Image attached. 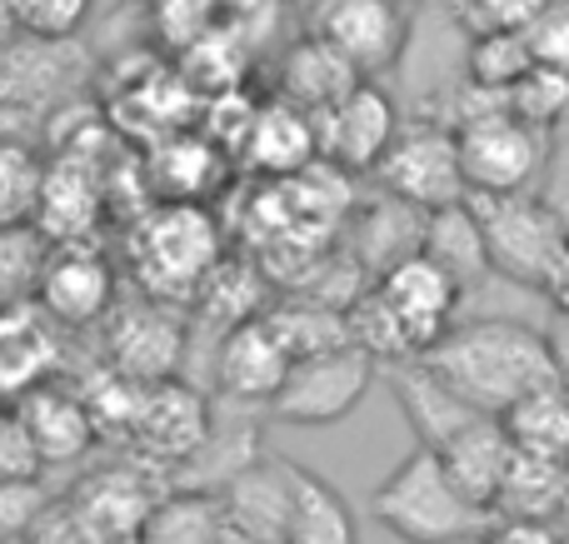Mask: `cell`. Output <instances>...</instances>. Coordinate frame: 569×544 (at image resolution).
<instances>
[{
	"mask_svg": "<svg viewBox=\"0 0 569 544\" xmlns=\"http://www.w3.org/2000/svg\"><path fill=\"white\" fill-rule=\"evenodd\" d=\"M420 360L485 415H505L530 390L565 380V365L555 355V345L545 340V330L515 325V320L450 325Z\"/></svg>",
	"mask_w": 569,
	"mask_h": 544,
	"instance_id": "6da1fadb",
	"label": "cell"
},
{
	"mask_svg": "<svg viewBox=\"0 0 569 544\" xmlns=\"http://www.w3.org/2000/svg\"><path fill=\"white\" fill-rule=\"evenodd\" d=\"M460 300V280L420 250L375 275L345 310V320H350V340L375 360H420L455 325Z\"/></svg>",
	"mask_w": 569,
	"mask_h": 544,
	"instance_id": "7a4b0ae2",
	"label": "cell"
},
{
	"mask_svg": "<svg viewBox=\"0 0 569 544\" xmlns=\"http://www.w3.org/2000/svg\"><path fill=\"white\" fill-rule=\"evenodd\" d=\"M370 515H375V525L390 530L405 544H450L465 535H485L495 525L490 510H480L455 485L445 460L430 445L410 450L380 480V490L370 495Z\"/></svg>",
	"mask_w": 569,
	"mask_h": 544,
	"instance_id": "3957f363",
	"label": "cell"
},
{
	"mask_svg": "<svg viewBox=\"0 0 569 544\" xmlns=\"http://www.w3.org/2000/svg\"><path fill=\"white\" fill-rule=\"evenodd\" d=\"M220 225L200 200H160L150 215L130 230V265L146 295L156 300H186L200 290V280L216 270Z\"/></svg>",
	"mask_w": 569,
	"mask_h": 544,
	"instance_id": "277c9868",
	"label": "cell"
},
{
	"mask_svg": "<svg viewBox=\"0 0 569 544\" xmlns=\"http://www.w3.org/2000/svg\"><path fill=\"white\" fill-rule=\"evenodd\" d=\"M485 230V250H490V270L515 285L545 290L555 260L565 255L569 230L560 225L540 190H515V195H465Z\"/></svg>",
	"mask_w": 569,
	"mask_h": 544,
	"instance_id": "5b68a950",
	"label": "cell"
},
{
	"mask_svg": "<svg viewBox=\"0 0 569 544\" xmlns=\"http://www.w3.org/2000/svg\"><path fill=\"white\" fill-rule=\"evenodd\" d=\"M460 140V170L470 195H515L535 190L550 160V130L520 120L515 110H490L465 125H455Z\"/></svg>",
	"mask_w": 569,
	"mask_h": 544,
	"instance_id": "8992f818",
	"label": "cell"
},
{
	"mask_svg": "<svg viewBox=\"0 0 569 544\" xmlns=\"http://www.w3.org/2000/svg\"><path fill=\"white\" fill-rule=\"evenodd\" d=\"M375 365H380V360L365 345H355V340L290 360V375H284V385L276 390V400H270V415L284 420V425H300V430L340 425L365 400V390H370V380H375Z\"/></svg>",
	"mask_w": 569,
	"mask_h": 544,
	"instance_id": "52a82bcc",
	"label": "cell"
},
{
	"mask_svg": "<svg viewBox=\"0 0 569 544\" xmlns=\"http://www.w3.org/2000/svg\"><path fill=\"white\" fill-rule=\"evenodd\" d=\"M375 175H380V190L410 200L415 210H440L470 195L450 120H400Z\"/></svg>",
	"mask_w": 569,
	"mask_h": 544,
	"instance_id": "ba28073f",
	"label": "cell"
},
{
	"mask_svg": "<svg viewBox=\"0 0 569 544\" xmlns=\"http://www.w3.org/2000/svg\"><path fill=\"white\" fill-rule=\"evenodd\" d=\"M310 36L330 40L365 80H375L410 50V16L405 0H315Z\"/></svg>",
	"mask_w": 569,
	"mask_h": 544,
	"instance_id": "9c48e42d",
	"label": "cell"
},
{
	"mask_svg": "<svg viewBox=\"0 0 569 544\" xmlns=\"http://www.w3.org/2000/svg\"><path fill=\"white\" fill-rule=\"evenodd\" d=\"M395 130H400V110L375 80H360L355 90H345L335 105H325L315 115V135H320V160L365 175L380 165V155L390 150Z\"/></svg>",
	"mask_w": 569,
	"mask_h": 544,
	"instance_id": "30bf717a",
	"label": "cell"
},
{
	"mask_svg": "<svg viewBox=\"0 0 569 544\" xmlns=\"http://www.w3.org/2000/svg\"><path fill=\"white\" fill-rule=\"evenodd\" d=\"M36 305L46 310L56 325H96L116 305V265L96 250H86V240L76 245H50L46 270L36 285Z\"/></svg>",
	"mask_w": 569,
	"mask_h": 544,
	"instance_id": "8fae6325",
	"label": "cell"
},
{
	"mask_svg": "<svg viewBox=\"0 0 569 544\" xmlns=\"http://www.w3.org/2000/svg\"><path fill=\"white\" fill-rule=\"evenodd\" d=\"M290 360L295 355L284 350V340L266 320V310H260V315L226 325L216 350V385L236 405H270L276 390L284 385V375H290Z\"/></svg>",
	"mask_w": 569,
	"mask_h": 544,
	"instance_id": "7c38bea8",
	"label": "cell"
},
{
	"mask_svg": "<svg viewBox=\"0 0 569 544\" xmlns=\"http://www.w3.org/2000/svg\"><path fill=\"white\" fill-rule=\"evenodd\" d=\"M236 155L246 160V170H250V175H260V180L300 175L305 165H315V160H320L315 115H310V110H300V105H290L284 95L260 100Z\"/></svg>",
	"mask_w": 569,
	"mask_h": 544,
	"instance_id": "4fadbf2b",
	"label": "cell"
},
{
	"mask_svg": "<svg viewBox=\"0 0 569 544\" xmlns=\"http://www.w3.org/2000/svg\"><path fill=\"white\" fill-rule=\"evenodd\" d=\"M430 450L445 460L455 485L480 510L495 515V500H500L505 475H510V465H515V440H510V430H505V420L475 415L470 425H460L450 440H440V445H430Z\"/></svg>",
	"mask_w": 569,
	"mask_h": 544,
	"instance_id": "5bb4252c",
	"label": "cell"
},
{
	"mask_svg": "<svg viewBox=\"0 0 569 544\" xmlns=\"http://www.w3.org/2000/svg\"><path fill=\"white\" fill-rule=\"evenodd\" d=\"M56 320L36 300L0 305V400H20L26 390L46 385L60 365Z\"/></svg>",
	"mask_w": 569,
	"mask_h": 544,
	"instance_id": "9a60e30c",
	"label": "cell"
},
{
	"mask_svg": "<svg viewBox=\"0 0 569 544\" xmlns=\"http://www.w3.org/2000/svg\"><path fill=\"white\" fill-rule=\"evenodd\" d=\"M130 435L156 460H190L210 435L206 400L190 385H180L176 375L156 380V385L140 390V410H136V430Z\"/></svg>",
	"mask_w": 569,
	"mask_h": 544,
	"instance_id": "2e32d148",
	"label": "cell"
},
{
	"mask_svg": "<svg viewBox=\"0 0 569 544\" xmlns=\"http://www.w3.org/2000/svg\"><path fill=\"white\" fill-rule=\"evenodd\" d=\"M220 515H226L230 540L284 544V525H290V465L250 460V465L226 485Z\"/></svg>",
	"mask_w": 569,
	"mask_h": 544,
	"instance_id": "e0dca14e",
	"label": "cell"
},
{
	"mask_svg": "<svg viewBox=\"0 0 569 544\" xmlns=\"http://www.w3.org/2000/svg\"><path fill=\"white\" fill-rule=\"evenodd\" d=\"M180 335L176 315H166V305H130L116 315L110 325V365L116 375L136 380V385H156V380H170L176 375V360H180Z\"/></svg>",
	"mask_w": 569,
	"mask_h": 544,
	"instance_id": "ac0fdd59",
	"label": "cell"
},
{
	"mask_svg": "<svg viewBox=\"0 0 569 544\" xmlns=\"http://www.w3.org/2000/svg\"><path fill=\"white\" fill-rule=\"evenodd\" d=\"M350 225H355V250H350V255L370 270V280L385 275L390 265H400L405 255H420L425 210H415L410 200L390 195V190H380L370 205H360V200H355Z\"/></svg>",
	"mask_w": 569,
	"mask_h": 544,
	"instance_id": "d6986e66",
	"label": "cell"
},
{
	"mask_svg": "<svg viewBox=\"0 0 569 544\" xmlns=\"http://www.w3.org/2000/svg\"><path fill=\"white\" fill-rule=\"evenodd\" d=\"M10 405L26 415V425H30V435H36L46 465L80 460L90 450V440L100 435L96 415H90V400L86 395H70V390L50 385V380H46V385H36V390H26V395L10 400Z\"/></svg>",
	"mask_w": 569,
	"mask_h": 544,
	"instance_id": "ffe728a7",
	"label": "cell"
},
{
	"mask_svg": "<svg viewBox=\"0 0 569 544\" xmlns=\"http://www.w3.org/2000/svg\"><path fill=\"white\" fill-rule=\"evenodd\" d=\"M390 390H395V400H400V410L410 415L420 445H440V440H450L460 425H470L475 415H485V410H475L455 385H445L425 360H400V370L390 375Z\"/></svg>",
	"mask_w": 569,
	"mask_h": 544,
	"instance_id": "44dd1931",
	"label": "cell"
},
{
	"mask_svg": "<svg viewBox=\"0 0 569 544\" xmlns=\"http://www.w3.org/2000/svg\"><path fill=\"white\" fill-rule=\"evenodd\" d=\"M360 80H365L360 70H355L330 40L310 36V30H305V40H295L280 60V95L290 100V105L310 110V115L335 105V100H340L345 90H355Z\"/></svg>",
	"mask_w": 569,
	"mask_h": 544,
	"instance_id": "7402d4cb",
	"label": "cell"
},
{
	"mask_svg": "<svg viewBox=\"0 0 569 544\" xmlns=\"http://www.w3.org/2000/svg\"><path fill=\"white\" fill-rule=\"evenodd\" d=\"M284 544H360L355 510L330 480L290 465V525Z\"/></svg>",
	"mask_w": 569,
	"mask_h": 544,
	"instance_id": "603a6c76",
	"label": "cell"
},
{
	"mask_svg": "<svg viewBox=\"0 0 569 544\" xmlns=\"http://www.w3.org/2000/svg\"><path fill=\"white\" fill-rule=\"evenodd\" d=\"M100 215V185L86 165H46V185H40L36 230L50 245H76Z\"/></svg>",
	"mask_w": 569,
	"mask_h": 544,
	"instance_id": "cb8c5ba5",
	"label": "cell"
},
{
	"mask_svg": "<svg viewBox=\"0 0 569 544\" xmlns=\"http://www.w3.org/2000/svg\"><path fill=\"white\" fill-rule=\"evenodd\" d=\"M420 250L445 265L460 290H470L475 280L490 275V250H485V230L475 220L470 200H455V205H440V210H425V240Z\"/></svg>",
	"mask_w": 569,
	"mask_h": 544,
	"instance_id": "d4e9b609",
	"label": "cell"
},
{
	"mask_svg": "<svg viewBox=\"0 0 569 544\" xmlns=\"http://www.w3.org/2000/svg\"><path fill=\"white\" fill-rule=\"evenodd\" d=\"M505 430H510L515 450L540 460H569V385L565 380H550V385L530 390L525 400H515L505 410Z\"/></svg>",
	"mask_w": 569,
	"mask_h": 544,
	"instance_id": "484cf974",
	"label": "cell"
},
{
	"mask_svg": "<svg viewBox=\"0 0 569 544\" xmlns=\"http://www.w3.org/2000/svg\"><path fill=\"white\" fill-rule=\"evenodd\" d=\"M156 195L160 200H200L220 185V145L210 135H180L156 150Z\"/></svg>",
	"mask_w": 569,
	"mask_h": 544,
	"instance_id": "4316f807",
	"label": "cell"
},
{
	"mask_svg": "<svg viewBox=\"0 0 569 544\" xmlns=\"http://www.w3.org/2000/svg\"><path fill=\"white\" fill-rule=\"evenodd\" d=\"M266 320L276 325V335L284 340V350H290L295 360L350 340V320H345V310L320 305V300H305V295H290L284 305H266Z\"/></svg>",
	"mask_w": 569,
	"mask_h": 544,
	"instance_id": "83f0119b",
	"label": "cell"
},
{
	"mask_svg": "<svg viewBox=\"0 0 569 544\" xmlns=\"http://www.w3.org/2000/svg\"><path fill=\"white\" fill-rule=\"evenodd\" d=\"M555 495H565V465L515 450V465L505 475V490L495 500V515L510 520H545L555 510Z\"/></svg>",
	"mask_w": 569,
	"mask_h": 544,
	"instance_id": "f1b7e54d",
	"label": "cell"
},
{
	"mask_svg": "<svg viewBox=\"0 0 569 544\" xmlns=\"http://www.w3.org/2000/svg\"><path fill=\"white\" fill-rule=\"evenodd\" d=\"M535 66L525 30H480L465 36V80L490 90H510L525 70Z\"/></svg>",
	"mask_w": 569,
	"mask_h": 544,
	"instance_id": "f546056e",
	"label": "cell"
},
{
	"mask_svg": "<svg viewBox=\"0 0 569 544\" xmlns=\"http://www.w3.org/2000/svg\"><path fill=\"white\" fill-rule=\"evenodd\" d=\"M46 185V160L26 140L0 135V225H30Z\"/></svg>",
	"mask_w": 569,
	"mask_h": 544,
	"instance_id": "4dcf8cb0",
	"label": "cell"
},
{
	"mask_svg": "<svg viewBox=\"0 0 569 544\" xmlns=\"http://www.w3.org/2000/svg\"><path fill=\"white\" fill-rule=\"evenodd\" d=\"M140 535H146V544H220L226 515L206 495H180L166 500L160 510H150Z\"/></svg>",
	"mask_w": 569,
	"mask_h": 544,
	"instance_id": "1f68e13d",
	"label": "cell"
},
{
	"mask_svg": "<svg viewBox=\"0 0 569 544\" xmlns=\"http://www.w3.org/2000/svg\"><path fill=\"white\" fill-rule=\"evenodd\" d=\"M50 240L30 225H0V305H16V300H36L40 270H46Z\"/></svg>",
	"mask_w": 569,
	"mask_h": 544,
	"instance_id": "d6a6232c",
	"label": "cell"
},
{
	"mask_svg": "<svg viewBox=\"0 0 569 544\" xmlns=\"http://www.w3.org/2000/svg\"><path fill=\"white\" fill-rule=\"evenodd\" d=\"M510 110L555 135L569 120V75L565 70H550V66H530L510 85Z\"/></svg>",
	"mask_w": 569,
	"mask_h": 544,
	"instance_id": "836d02e7",
	"label": "cell"
},
{
	"mask_svg": "<svg viewBox=\"0 0 569 544\" xmlns=\"http://www.w3.org/2000/svg\"><path fill=\"white\" fill-rule=\"evenodd\" d=\"M150 6H156V36L166 40L176 56L180 50H190L196 40H206L210 30L226 26L210 0H150Z\"/></svg>",
	"mask_w": 569,
	"mask_h": 544,
	"instance_id": "e575fe53",
	"label": "cell"
},
{
	"mask_svg": "<svg viewBox=\"0 0 569 544\" xmlns=\"http://www.w3.org/2000/svg\"><path fill=\"white\" fill-rule=\"evenodd\" d=\"M46 455H40L36 435H30L26 415L16 405H0V485H16V480H40Z\"/></svg>",
	"mask_w": 569,
	"mask_h": 544,
	"instance_id": "d590c367",
	"label": "cell"
},
{
	"mask_svg": "<svg viewBox=\"0 0 569 544\" xmlns=\"http://www.w3.org/2000/svg\"><path fill=\"white\" fill-rule=\"evenodd\" d=\"M90 16V0H20L16 6V30H26L30 40H70Z\"/></svg>",
	"mask_w": 569,
	"mask_h": 544,
	"instance_id": "8d00e7d4",
	"label": "cell"
},
{
	"mask_svg": "<svg viewBox=\"0 0 569 544\" xmlns=\"http://www.w3.org/2000/svg\"><path fill=\"white\" fill-rule=\"evenodd\" d=\"M525 40H530L535 66H550L569 75V0H545L530 20H525Z\"/></svg>",
	"mask_w": 569,
	"mask_h": 544,
	"instance_id": "74e56055",
	"label": "cell"
},
{
	"mask_svg": "<svg viewBox=\"0 0 569 544\" xmlns=\"http://www.w3.org/2000/svg\"><path fill=\"white\" fill-rule=\"evenodd\" d=\"M545 0H455V20L465 36L480 30H525V20L540 10Z\"/></svg>",
	"mask_w": 569,
	"mask_h": 544,
	"instance_id": "f35d334b",
	"label": "cell"
},
{
	"mask_svg": "<svg viewBox=\"0 0 569 544\" xmlns=\"http://www.w3.org/2000/svg\"><path fill=\"white\" fill-rule=\"evenodd\" d=\"M46 510L40 500V480H16V485H0V535H26L36 525V515Z\"/></svg>",
	"mask_w": 569,
	"mask_h": 544,
	"instance_id": "ab89813d",
	"label": "cell"
},
{
	"mask_svg": "<svg viewBox=\"0 0 569 544\" xmlns=\"http://www.w3.org/2000/svg\"><path fill=\"white\" fill-rule=\"evenodd\" d=\"M560 140H550V160H545V175H540V200L560 215V225L569 230V130H555Z\"/></svg>",
	"mask_w": 569,
	"mask_h": 544,
	"instance_id": "60d3db41",
	"label": "cell"
},
{
	"mask_svg": "<svg viewBox=\"0 0 569 544\" xmlns=\"http://www.w3.org/2000/svg\"><path fill=\"white\" fill-rule=\"evenodd\" d=\"M485 544H560V535L545 520H505L485 530Z\"/></svg>",
	"mask_w": 569,
	"mask_h": 544,
	"instance_id": "b9f144b4",
	"label": "cell"
},
{
	"mask_svg": "<svg viewBox=\"0 0 569 544\" xmlns=\"http://www.w3.org/2000/svg\"><path fill=\"white\" fill-rule=\"evenodd\" d=\"M545 295L555 300V305L569 315V245H565V255L555 260V270H550V280H545Z\"/></svg>",
	"mask_w": 569,
	"mask_h": 544,
	"instance_id": "7bdbcfd3",
	"label": "cell"
},
{
	"mask_svg": "<svg viewBox=\"0 0 569 544\" xmlns=\"http://www.w3.org/2000/svg\"><path fill=\"white\" fill-rule=\"evenodd\" d=\"M210 6L220 10V20H226V26H246L250 16H260V10H266V0H210Z\"/></svg>",
	"mask_w": 569,
	"mask_h": 544,
	"instance_id": "ee69618b",
	"label": "cell"
},
{
	"mask_svg": "<svg viewBox=\"0 0 569 544\" xmlns=\"http://www.w3.org/2000/svg\"><path fill=\"white\" fill-rule=\"evenodd\" d=\"M16 6H20V0H0V36H10V30H16Z\"/></svg>",
	"mask_w": 569,
	"mask_h": 544,
	"instance_id": "f6af8a7d",
	"label": "cell"
},
{
	"mask_svg": "<svg viewBox=\"0 0 569 544\" xmlns=\"http://www.w3.org/2000/svg\"><path fill=\"white\" fill-rule=\"evenodd\" d=\"M450 544H485V535H465V540H450Z\"/></svg>",
	"mask_w": 569,
	"mask_h": 544,
	"instance_id": "bcb514c9",
	"label": "cell"
},
{
	"mask_svg": "<svg viewBox=\"0 0 569 544\" xmlns=\"http://www.w3.org/2000/svg\"><path fill=\"white\" fill-rule=\"evenodd\" d=\"M0 405H6V400H0Z\"/></svg>",
	"mask_w": 569,
	"mask_h": 544,
	"instance_id": "7dc6e473",
	"label": "cell"
}]
</instances>
